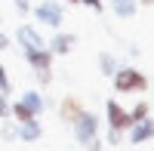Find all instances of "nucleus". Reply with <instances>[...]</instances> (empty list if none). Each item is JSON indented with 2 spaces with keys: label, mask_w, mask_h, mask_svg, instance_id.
<instances>
[{
  "label": "nucleus",
  "mask_w": 154,
  "mask_h": 151,
  "mask_svg": "<svg viewBox=\"0 0 154 151\" xmlns=\"http://www.w3.org/2000/svg\"><path fill=\"white\" fill-rule=\"evenodd\" d=\"M111 80H114V90L117 93H145L151 80H148V74L145 71H139L133 65H126V68H117L111 74Z\"/></svg>",
  "instance_id": "nucleus-1"
},
{
  "label": "nucleus",
  "mask_w": 154,
  "mask_h": 151,
  "mask_svg": "<svg viewBox=\"0 0 154 151\" xmlns=\"http://www.w3.org/2000/svg\"><path fill=\"white\" fill-rule=\"evenodd\" d=\"M34 19L40 25H49V28H59L65 22V9H62L59 0H43V3L34 6Z\"/></svg>",
  "instance_id": "nucleus-2"
},
{
  "label": "nucleus",
  "mask_w": 154,
  "mask_h": 151,
  "mask_svg": "<svg viewBox=\"0 0 154 151\" xmlns=\"http://www.w3.org/2000/svg\"><path fill=\"white\" fill-rule=\"evenodd\" d=\"M105 120H108V130H117V133H126L133 127L130 111H126L120 102H114V99H108V105H105Z\"/></svg>",
  "instance_id": "nucleus-3"
},
{
  "label": "nucleus",
  "mask_w": 154,
  "mask_h": 151,
  "mask_svg": "<svg viewBox=\"0 0 154 151\" xmlns=\"http://www.w3.org/2000/svg\"><path fill=\"white\" fill-rule=\"evenodd\" d=\"M71 130H74V139L83 145V142L93 139V136H99V117L93 114V111H83V114L71 123Z\"/></svg>",
  "instance_id": "nucleus-4"
},
{
  "label": "nucleus",
  "mask_w": 154,
  "mask_h": 151,
  "mask_svg": "<svg viewBox=\"0 0 154 151\" xmlns=\"http://www.w3.org/2000/svg\"><path fill=\"white\" fill-rule=\"evenodd\" d=\"M16 40L22 46V53H31V49H46V40L40 37V31L34 25H19L16 28Z\"/></svg>",
  "instance_id": "nucleus-5"
},
{
  "label": "nucleus",
  "mask_w": 154,
  "mask_h": 151,
  "mask_svg": "<svg viewBox=\"0 0 154 151\" xmlns=\"http://www.w3.org/2000/svg\"><path fill=\"white\" fill-rule=\"evenodd\" d=\"M83 111H86V108H83V102H80L77 96H65V99L59 102V117H62V123H74Z\"/></svg>",
  "instance_id": "nucleus-6"
},
{
  "label": "nucleus",
  "mask_w": 154,
  "mask_h": 151,
  "mask_svg": "<svg viewBox=\"0 0 154 151\" xmlns=\"http://www.w3.org/2000/svg\"><path fill=\"white\" fill-rule=\"evenodd\" d=\"M74 43H77V34H71V31H59L53 40L46 43V49L53 56H68L71 49H74Z\"/></svg>",
  "instance_id": "nucleus-7"
},
{
  "label": "nucleus",
  "mask_w": 154,
  "mask_h": 151,
  "mask_svg": "<svg viewBox=\"0 0 154 151\" xmlns=\"http://www.w3.org/2000/svg\"><path fill=\"white\" fill-rule=\"evenodd\" d=\"M126 133H130V142H133V145H148L151 136H154V123H151V117H145V120L133 123Z\"/></svg>",
  "instance_id": "nucleus-8"
},
{
  "label": "nucleus",
  "mask_w": 154,
  "mask_h": 151,
  "mask_svg": "<svg viewBox=\"0 0 154 151\" xmlns=\"http://www.w3.org/2000/svg\"><path fill=\"white\" fill-rule=\"evenodd\" d=\"M25 59H28V65L34 71H49L53 68V53L49 49H31V53H25Z\"/></svg>",
  "instance_id": "nucleus-9"
},
{
  "label": "nucleus",
  "mask_w": 154,
  "mask_h": 151,
  "mask_svg": "<svg viewBox=\"0 0 154 151\" xmlns=\"http://www.w3.org/2000/svg\"><path fill=\"white\" fill-rule=\"evenodd\" d=\"M19 102H22L25 108H28L34 117H40V114H43V108H46V99H43L40 93H37V90H28V93H22V99H19Z\"/></svg>",
  "instance_id": "nucleus-10"
},
{
  "label": "nucleus",
  "mask_w": 154,
  "mask_h": 151,
  "mask_svg": "<svg viewBox=\"0 0 154 151\" xmlns=\"http://www.w3.org/2000/svg\"><path fill=\"white\" fill-rule=\"evenodd\" d=\"M40 136H43V127H40V120L19 123V139H22V142H40Z\"/></svg>",
  "instance_id": "nucleus-11"
},
{
  "label": "nucleus",
  "mask_w": 154,
  "mask_h": 151,
  "mask_svg": "<svg viewBox=\"0 0 154 151\" xmlns=\"http://www.w3.org/2000/svg\"><path fill=\"white\" fill-rule=\"evenodd\" d=\"M111 9H114L117 19H133L139 12V3L136 0H111Z\"/></svg>",
  "instance_id": "nucleus-12"
},
{
  "label": "nucleus",
  "mask_w": 154,
  "mask_h": 151,
  "mask_svg": "<svg viewBox=\"0 0 154 151\" xmlns=\"http://www.w3.org/2000/svg\"><path fill=\"white\" fill-rule=\"evenodd\" d=\"M117 68H120V62H117V56H114V53H108V49H105V53H99V71L105 74V77H111Z\"/></svg>",
  "instance_id": "nucleus-13"
},
{
  "label": "nucleus",
  "mask_w": 154,
  "mask_h": 151,
  "mask_svg": "<svg viewBox=\"0 0 154 151\" xmlns=\"http://www.w3.org/2000/svg\"><path fill=\"white\" fill-rule=\"evenodd\" d=\"M9 114L16 117V123H28V120H37V117H34L31 111L22 105V102H12V105H9Z\"/></svg>",
  "instance_id": "nucleus-14"
},
{
  "label": "nucleus",
  "mask_w": 154,
  "mask_h": 151,
  "mask_svg": "<svg viewBox=\"0 0 154 151\" xmlns=\"http://www.w3.org/2000/svg\"><path fill=\"white\" fill-rule=\"evenodd\" d=\"M145 117H151V105H148V102H139V105L130 111V120L139 123V120H145Z\"/></svg>",
  "instance_id": "nucleus-15"
},
{
  "label": "nucleus",
  "mask_w": 154,
  "mask_h": 151,
  "mask_svg": "<svg viewBox=\"0 0 154 151\" xmlns=\"http://www.w3.org/2000/svg\"><path fill=\"white\" fill-rule=\"evenodd\" d=\"M0 139L16 142V139H19V123H9V120H3V127H0Z\"/></svg>",
  "instance_id": "nucleus-16"
},
{
  "label": "nucleus",
  "mask_w": 154,
  "mask_h": 151,
  "mask_svg": "<svg viewBox=\"0 0 154 151\" xmlns=\"http://www.w3.org/2000/svg\"><path fill=\"white\" fill-rule=\"evenodd\" d=\"M9 90H12V86H9V74H6V68H3V65H0V93L9 96Z\"/></svg>",
  "instance_id": "nucleus-17"
},
{
  "label": "nucleus",
  "mask_w": 154,
  "mask_h": 151,
  "mask_svg": "<svg viewBox=\"0 0 154 151\" xmlns=\"http://www.w3.org/2000/svg\"><path fill=\"white\" fill-rule=\"evenodd\" d=\"M102 145H105V142H102L99 136H93L89 142H83V151H102Z\"/></svg>",
  "instance_id": "nucleus-18"
},
{
  "label": "nucleus",
  "mask_w": 154,
  "mask_h": 151,
  "mask_svg": "<svg viewBox=\"0 0 154 151\" xmlns=\"http://www.w3.org/2000/svg\"><path fill=\"white\" fill-rule=\"evenodd\" d=\"M12 6L19 9V16H28L31 12V0H12Z\"/></svg>",
  "instance_id": "nucleus-19"
},
{
  "label": "nucleus",
  "mask_w": 154,
  "mask_h": 151,
  "mask_svg": "<svg viewBox=\"0 0 154 151\" xmlns=\"http://www.w3.org/2000/svg\"><path fill=\"white\" fill-rule=\"evenodd\" d=\"M34 74H37V80H40V86L53 83V68H49V71H34Z\"/></svg>",
  "instance_id": "nucleus-20"
},
{
  "label": "nucleus",
  "mask_w": 154,
  "mask_h": 151,
  "mask_svg": "<svg viewBox=\"0 0 154 151\" xmlns=\"http://www.w3.org/2000/svg\"><path fill=\"white\" fill-rule=\"evenodd\" d=\"M80 3H83V6H89L93 12H102V9H105V0H80Z\"/></svg>",
  "instance_id": "nucleus-21"
},
{
  "label": "nucleus",
  "mask_w": 154,
  "mask_h": 151,
  "mask_svg": "<svg viewBox=\"0 0 154 151\" xmlns=\"http://www.w3.org/2000/svg\"><path fill=\"white\" fill-rule=\"evenodd\" d=\"M9 117V102H6V96L0 93V120H6Z\"/></svg>",
  "instance_id": "nucleus-22"
},
{
  "label": "nucleus",
  "mask_w": 154,
  "mask_h": 151,
  "mask_svg": "<svg viewBox=\"0 0 154 151\" xmlns=\"http://www.w3.org/2000/svg\"><path fill=\"white\" fill-rule=\"evenodd\" d=\"M120 139H123V133H117V130H108V145H120Z\"/></svg>",
  "instance_id": "nucleus-23"
},
{
  "label": "nucleus",
  "mask_w": 154,
  "mask_h": 151,
  "mask_svg": "<svg viewBox=\"0 0 154 151\" xmlns=\"http://www.w3.org/2000/svg\"><path fill=\"white\" fill-rule=\"evenodd\" d=\"M0 49H9V37L6 34H0Z\"/></svg>",
  "instance_id": "nucleus-24"
},
{
  "label": "nucleus",
  "mask_w": 154,
  "mask_h": 151,
  "mask_svg": "<svg viewBox=\"0 0 154 151\" xmlns=\"http://www.w3.org/2000/svg\"><path fill=\"white\" fill-rule=\"evenodd\" d=\"M136 3H142V6H151V3H154V0H136Z\"/></svg>",
  "instance_id": "nucleus-25"
},
{
  "label": "nucleus",
  "mask_w": 154,
  "mask_h": 151,
  "mask_svg": "<svg viewBox=\"0 0 154 151\" xmlns=\"http://www.w3.org/2000/svg\"><path fill=\"white\" fill-rule=\"evenodd\" d=\"M65 3H80V0H65Z\"/></svg>",
  "instance_id": "nucleus-26"
}]
</instances>
